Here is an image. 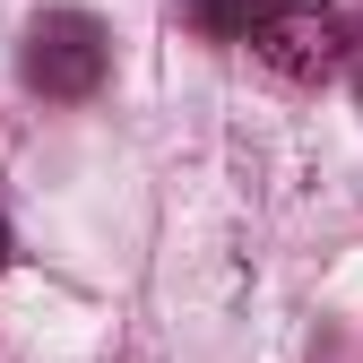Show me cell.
<instances>
[{
	"label": "cell",
	"mask_w": 363,
	"mask_h": 363,
	"mask_svg": "<svg viewBox=\"0 0 363 363\" xmlns=\"http://www.w3.org/2000/svg\"><path fill=\"white\" fill-rule=\"evenodd\" d=\"M346 35H354V26L329 9V0H268L242 43L259 52V69H277V78H294V86H320V78L346 69Z\"/></svg>",
	"instance_id": "1"
},
{
	"label": "cell",
	"mask_w": 363,
	"mask_h": 363,
	"mask_svg": "<svg viewBox=\"0 0 363 363\" xmlns=\"http://www.w3.org/2000/svg\"><path fill=\"white\" fill-rule=\"evenodd\" d=\"M113 69V35L104 18H86V9H43L26 26V86L35 96H52V104H78V96H96Z\"/></svg>",
	"instance_id": "2"
},
{
	"label": "cell",
	"mask_w": 363,
	"mask_h": 363,
	"mask_svg": "<svg viewBox=\"0 0 363 363\" xmlns=\"http://www.w3.org/2000/svg\"><path fill=\"white\" fill-rule=\"evenodd\" d=\"M259 9H268V0H182V18H191L199 35H216V43H242Z\"/></svg>",
	"instance_id": "3"
},
{
	"label": "cell",
	"mask_w": 363,
	"mask_h": 363,
	"mask_svg": "<svg viewBox=\"0 0 363 363\" xmlns=\"http://www.w3.org/2000/svg\"><path fill=\"white\" fill-rule=\"evenodd\" d=\"M346 78H354V96H363V26L346 35Z\"/></svg>",
	"instance_id": "4"
},
{
	"label": "cell",
	"mask_w": 363,
	"mask_h": 363,
	"mask_svg": "<svg viewBox=\"0 0 363 363\" xmlns=\"http://www.w3.org/2000/svg\"><path fill=\"white\" fill-rule=\"evenodd\" d=\"M18 259V234H9V216H0V268H9Z\"/></svg>",
	"instance_id": "5"
}]
</instances>
